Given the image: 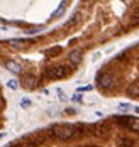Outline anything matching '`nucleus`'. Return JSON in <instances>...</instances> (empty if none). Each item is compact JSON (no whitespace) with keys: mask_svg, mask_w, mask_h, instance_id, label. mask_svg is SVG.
Instances as JSON below:
<instances>
[{"mask_svg":"<svg viewBox=\"0 0 139 147\" xmlns=\"http://www.w3.org/2000/svg\"><path fill=\"white\" fill-rule=\"evenodd\" d=\"M7 85H9V88H12V90H16L17 86H19V83H17L16 80H10V81H9Z\"/></svg>","mask_w":139,"mask_h":147,"instance_id":"11","label":"nucleus"},{"mask_svg":"<svg viewBox=\"0 0 139 147\" xmlns=\"http://www.w3.org/2000/svg\"><path fill=\"white\" fill-rule=\"evenodd\" d=\"M90 90H92V86H81L78 91H90Z\"/></svg>","mask_w":139,"mask_h":147,"instance_id":"13","label":"nucleus"},{"mask_svg":"<svg viewBox=\"0 0 139 147\" xmlns=\"http://www.w3.org/2000/svg\"><path fill=\"white\" fill-rule=\"evenodd\" d=\"M117 108H119L121 112H127V110H129V108H132V107H131V103H119V107H117Z\"/></svg>","mask_w":139,"mask_h":147,"instance_id":"10","label":"nucleus"},{"mask_svg":"<svg viewBox=\"0 0 139 147\" xmlns=\"http://www.w3.org/2000/svg\"><path fill=\"white\" fill-rule=\"evenodd\" d=\"M7 44L12 46V47H16V49H24V47H26V42L20 41V39H9Z\"/></svg>","mask_w":139,"mask_h":147,"instance_id":"7","label":"nucleus"},{"mask_svg":"<svg viewBox=\"0 0 139 147\" xmlns=\"http://www.w3.org/2000/svg\"><path fill=\"white\" fill-rule=\"evenodd\" d=\"M127 93H129L131 96H139V81L132 83V85L127 88Z\"/></svg>","mask_w":139,"mask_h":147,"instance_id":"8","label":"nucleus"},{"mask_svg":"<svg viewBox=\"0 0 139 147\" xmlns=\"http://www.w3.org/2000/svg\"><path fill=\"white\" fill-rule=\"evenodd\" d=\"M114 81H115V78H114V74L110 73H104L98 76V86L102 90H108L114 86Z\"/></svg>","mask_w":139,"mask_h":147,"instance_id":"3","label":"nucleus"},{"mask_svg":"<svg viewBox=\"0 0 139 147\" xmlns=\"http://www.w3.org/2000/svg\"><path fill=\"white\" fill-rule=\"evenodd\" d=\"M68 59H70L71 64H78V63L81 61V53H80V51H71V53L68 54Z\"/></svg>","mask_w":139,"mask_h":147,"instance_id":"6","label":"nucleus"},{"mask_svg":"<svg viewBox=\"0 0 139 147\" xmlns=\"http://www.w3.org/2000/svg\"><path fill=\"white\" fill-rule=\"evenodd\" d=\"M80 130H81L80 125L75 127V125H68V123H60V125H54L53 127V135H56L61 140H70L77 134H80Z\"/></svg>","mask_w":139,"mask_h":147,"instance_id":"1","label":"nucleus"},{"mask_svg":"<svg viewBox=\"0 0 139 147\" xmlns=\"http://www.w3.org/2000/svg\"><path fill=\"white\" fill-rule=\"evenodd\" d=\"M29 105H31V100H22V102H20V107H24V108L29 107Z\"/></svg>","mask_w":139,"mask_h":147,"instance_id":"12","label":"nucleus"},{"mask_svg":"<svg viewBox=\"0 0 139 147\" xmlns=\"http://www.w3.org/2000/svg\"><path fill=\"white\" fill-rule=\"evenodd\" d=\"M115 144H117V147H134V146H136V142H134L131 137H124V135L117 137Z\"/></svg>","mask_w":139,"mask_h":147,"instance_id":"4","label":"nucleus"},{"mask_svg":"<svg viewBox=\"0 0 139 147\" xmlns=\"http://www.w3.org/2000/svg\"><path fill=\"white\" fill-rule=\"evenodd\" d=\"M129 129H131L132 132H139V118H132V122H131Z\"/></svg>","mask_w":139,"mask_h":147,"instance_id":"9","label":"nucleus"},{"mask_svg":"<svg viewBox=\"0 0 139 147\" xmlns=\"http://www.w3.org/2000/svg\"><path fill=\"white\" fill-rule=\"evenodd\" d=\"M70 74V68L66 66H54V68H49L46 71V78L49 80H60V78H64Z\"/></svg>","mask_w":139,"mask_h":147,"instance_id":"2","label":"nucleus"},{"mask_svg":"<svg viewBox=\"0 0 139 147\" xmlns=\"http://www.w3.org/2000/svg\"><path fill=\"white\" fill-rule=\"evenodd\" d=\"M134 112H136V113H139V107H134Z\"/></svg>","mask_w":139,"mask_h":147,"instance_id":"15","label":"nucleus"},{"mask_svg":"<svg viewBox=\"0 0 139 147\" xmlns=\"http://www.w3.org/2000/svg\"><path fill=\"white\" fill-rule=\"evenodd\" d=\"M5 68H7L10 73H14V74H20L22 73V66H20L19 63H16V61H7V63H5Z\"/></svg>","mask_w":139,"mask_h":147,"instance_id":"5","label":"nucleus"},{"mask_svg":"<svg viewBox=\"0 0 139 147\" xmlns=\"http://www.w3.org/2000/svg\"><path fill=\"white\" fill-rule=\"evenodd\" d=\"M73 100H75V102H81V96H80V95H75V96H73Z\"/></svg>","mask_w":139,"mask_h":147,"instance_id":"14","label":"nucleus"}]
</instances>
